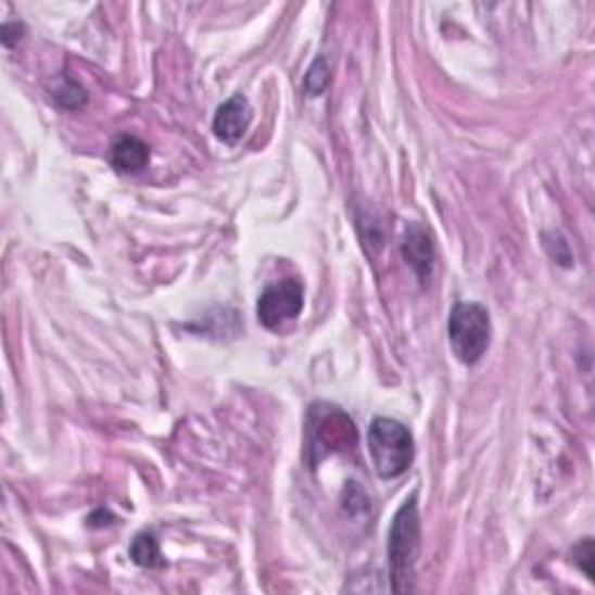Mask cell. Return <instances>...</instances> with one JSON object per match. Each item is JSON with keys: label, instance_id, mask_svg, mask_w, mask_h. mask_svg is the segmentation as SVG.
Segmentation results:
<instances>
[{"label": "cell", "instance_id": "cell-1", "mask_svg": "<svg viewBox=\"0 0 595 595\" xmlns=\"http://www.w3.org/2000/svg\"><path fill=\"white\" fill-rule=\"evenodd\" d=\"M421 547V521H419V505L417 493H412L395 511L389 531V568H391V588L395 593H407L415 580V564Z\"/></svg>", "mask_w": 595, "mask_h": 595}, {"label": "cell", "instance_id": "cell-2", "mask_svg": "<svg viewBox=\"0 0 595 595\" xmlns=\"http://www.w3.org/2000/svg\"><path fill=\"white\" fill-rule=\"evenodd\" d=\"M368 450L377 474L395 479L405 474L415 460V438L405 423L377 417L368 431Z\"/></svg>", "mask_w": 595, "mask_h": 595}, {"label": "cell", "instance_id": "cell-3", "mask_svg": "<svg viewBox=\"0 0 595 595\" xmlns=\"http://www.w3.org/2000/svg\"><path fill=\"white\" fill-rule=\"evenodd\" d=\"M356 426L340 407L314 405L307 417V454L317 466L326 456L356 446Z\"/></svg>", "mask_w": 595, "mask_h": 595}, {"label": "cell", "instance_id": "cell-4", "mask_svg": "<svg viewBox=\"0 0 595 595\" xmlns=\"http://www.w3.org/2000/svg\"><path fill=\"white\" fill-rule=\"evenodd\" d=\"M489 309L479 303H456L450 314V342L456 358L466 366H474L491 344Z\"/></svg>", "mask_w": 595, "mask_h": 595}, {"label": "cell", "instance_id": "cell-5", "mask_svg": "<svg viewBox=\"0 0 595 595\" xmlns=\"http://www.w3.org/2000/svg\"><path fill=\"white\" fill-rule=\"evenodd\" d=\"M305 305V291L301 279L287 277L270 284L256 303L258 324L268 330H282L289 321L301 317Z\"/></svg>", "mask_w": 595, "mask_h": 595}, {"label": "cell", "instance_id": "cell-6", "mask_svg": "<svg viewBox=\"0 0 595 595\" xmlns=\"http://www.w3.org/2000/svg\"><path fill=\"white\" fill-rule=\"evenodd\" d=\"M403 258L407 266L417 273L419 282H431L433 266H435V242L433 236L421 224H407L403 242H401Z\"/></svg>", "mask_w": 595, "mask_h": 595}, {"label": "cell", "instance_id": "cell-7", "mask_svg": "<svg viewBox=\"0 0 595 595\" xmlns=\"http://www.w3.org/2000/svg\"><path fill=\"white\" fill-rule=\"evenodd\" d=\"M250 126H252V105L242 93L230 96L226 103H221L212 122L214 136L226 144H238L244 138L246 130H250Z\"/></svg>", "mask_w": 595, "mask_h": 595}, {"label": "cell", "instance_id": "cell-8", "mask_svg": "<svg viewBox=\"0 0 595 595\" xmlns=\"http://www.w3.org/2000/svg\"><path fill=\"white\" fill-rule=\"evenodd\" d=\"M152 152H149V144L134 136H122L114 140L110 149V163L112 168L122 175H136L147 168Z\"/></svg>", "mask_w": 595, "mask_h": 595}, {"label": "cell", "instance_id": "cell-9", "mask_svg": "<svg viewBox=\"0 0 595 595\" xmlns=\"http://www.w3.org/2000/svg\"><path fill=\"white\" fill-rule=\"evenodd\" d=\"M130 558L140 568H163L165 560L159 547V540L152 533H140L130 544Z\"/></svg>", "mask_w": 595, "mask_h": 595}, {"label": "cell", "instance_id": "cell-10", "mask_svg": "<svg viewBox=\"0 0 595 595\" xmlns=\"http://www.w3.org/2000/svg\"><path fill=\"white\" fill-rule=\"evenodd\" d=\"M52 98H54V103L61 110H68V112L87 105V91L81 89L79 85H75V81H71V79H63L61 85L56 87V91L52 93Z\"/></svg>", "mask_w": 595, "mask_h": 595}, {"label": "cell", "instance_id": "cell-11", "mask_svg": "<svg viewBox=\"0 0 595 595\" xmlns=\"http://www.w3.org/2000/svg\"><path fill=\"white\" fill-rule=\"evenodd\" d=\"M330 85V65L324 56H319L309 65V71L305 75V91L307 96H321Z\"/></svg>", "mask_w": 595, "mask_h": 595}, {"label": "cell", "instance_id": "cell-12", "mask_svg": "<svg viewBox=\"0 0 595 595\" xmlns=\"http://www.w3.org/2000/svg\"><path fill=\"white\" fill-rule=\"evenodd\" d=\"M574 560H577V566L584 570L588 580H593V542L591 540H584L580 547L574 549Z\"/></svg>", "mask_w": 595, "mask_h": 595}, {"label": "cell", "instance_id": "cell-13", "mask_svg": "<svg viewBox=\"0 0 595 595\" xmlns=\"http://www.w3.org/2000/svg\"><path fill=\"white\" fill-rule=\"evenodd\" d=\"M24 36V26L20 22H14V24H5L3 26V45L5 47H12L22 40Z\"/></svg>", "mask_w": 595, "mask_h": 595}]
</instances>
